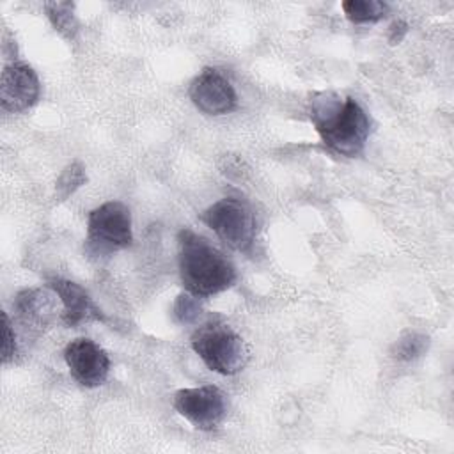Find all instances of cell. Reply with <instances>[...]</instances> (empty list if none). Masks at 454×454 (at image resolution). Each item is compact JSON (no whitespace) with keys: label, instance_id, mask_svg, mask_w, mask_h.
I'll return each instance as SVG.
<instances>
[{"label":"cell","instance_id":"cell-12","mask_svg":"<svg viewBox=\"0 0 454 454\" xmlns=\"http://www.w3.org/2000/svg\"><path fill=\"white\" fill-rule=\"evenodd\" d=\"M342 11L351 23L362 25L380 21L387 14L388 5L380 0H348L342 2Z\"/></svg>","mask_w":454,"mask_h":454},{"label":"cell","instance_id":"cell-5","mask_svg":"<svg viewBox=\"0 0 454 454\" xmlns=\"http://www.w3.org/2000/svg\"><path fill=\"white\" fill-rule=\"evenodd\" d=\"M131 241V213L126 204L110 200L90 211L87 220L89 252L105 255L129 247Z\"/></svg>","mask_w":454,"mask_h":454},{"label":"cell","instance_id":"cell-2","mask_svg":"<svg viewBox=\"0 0 454 454\" xmlns=\"http://www.w3.org/2000/svg\"><path fill=\"white\" fill-rule=\"evenodd\" d=\"M177 245L179 275L190 294L206 298L222 293L234 284L236 270L232 262L204 236L192 229H181Z\"/></svg>","mask_w":454,"mask_h":454},{"label":"cell","instance_id":"cell-11","mask_svg":"<svg viewBox=\"0 0 454 454\" xmlns=\"http://www.w3.org/2000/svg\"><path fill=\"white\" fill-rule=\"evenodd\" d=\"M57 293L48 286V289H23L14 298V309L21 323L32 330H43L57 316Z\"/></svg>","mask_w":454,"mask_h":454},{"label":"cell","instance_id":"cell-15","mask_svg":"<svg viewBox=\"0 0 454 454\" xmlns=\"http://www.w3.org/2000/svg\"><path fill=\"white\" fill-rule=\"evenodd\" d=\"M83 183H85L83 167H82L80 163H76V161L71 163V165H67V167L62 170L60 177L57 179L55 190H57L59 200H64V199H67L69 195H73Z\"/></svg>","mask_w":454,"mask_h":454},{"label":"cell","instance_id":"cell-17","mask_svg":"<svg viewBox=\"0 0 454 454\" xmlns=\"http://www.w3.org/2000/svg\"><path fill=\"white\" fill-rule=\"evenodd\" d=\"M2 319H4V344H2V362L4 364H9L14 355H16V337L12 333V326H11V321L7 317V314L4 312L2 314Z\"/></svg>","mask_w":454,"mask_h":454},{"label":"cell","instance_id":"cell-8","mask_svg":"<svg viewBox=\"0 0 454 454\" xmlns=\"http://www.w3.org/2000/svg\"><path fill=\"white\" fill-rule=\"evenodd\" d=\"M190 99L207 115H223L236 108L238 98L232 83L215 67H206L190 85Z\"/></svg>","mask_w":454,"mask_h":454},{"label":"cell","instance_id":"cell-13","mask_svg":"<svg viewBox=\"0 0 454 454\" xmlns=\"http://www.w3.org/2000/svg\"><path fill=\"white\" fill-rule=\"evenodd\" d=\"M427 346H429L427 335L410 330L394 342V346L390 348V355L399 362H411L422 356L427 351Z\"/></svg>","mask_w":454,"mask_h":454},{"label":"cell","instance_id":"cell-7","mask_svg":"<svg viewBox=\"0 0 454 454\" xmlns=\"http://www.w3.org/2000/svg\"><path fill=\"white\" fill-rule=\"evenodd\" d=\"M64 360L71 376L83 387H99L110 371V358L103 348L90 339H74L64 349Z\"/></svg>","mask_w":454,"mask_h":454},{"label":"cell","instance_id":"cell-3","mask_svg":"<svg viewBox=\"0 0 454 454\" xmlns=\"http://www.w3.org/2000/svg\"><path fill=\"white\" fill-rule=\"evenodd\" d=\"M192 348L207 369L223 376L239 372L248 360L245 340L220 319L200 325L192 335Z\"/></svg>","mask_w":454,"mask_h":454},{"label":"cell","instance_id":"cell-14","mask_svg":"<svg viewBox=\"0 0 454 454\" xmlns=\"http://www.w3.org/2000/svg\"><path fill=\"white\" fill-rule=\"evenodd\" d=\"M50 21L55 30H59L64 37L74 39L78 34V21L74 18V5L71 2H50L44 5Z\"/></svg>","mask_w":454,"mask_h":454},{"label":"cell","instance_id":"cell-9","mask_svg":"<svg viewBox=\"0 0 454 454\" xmlns=\"http://www.w3.org/2000/svg\"><path fill=\"white\" fill-rule=\"evenodd\" d=\"M41 83L35 71L23 62L4 67L0 82V103L7 112H25L39 99Z\"/></svg>","mask_w":454,"mask_h":454},{"label":"cell","instance_id":"cell-1","mask_svg":"<svg viewBox=\"0 0 454 454\" xmlns=\"http://www.w3.org/2000/svg\"><path fill=\"white\" fill-rule=\"evenodd\" d=\"M310 121L325 145L348 158L364 151L371 133V121L358 101L332 92L310 101Z\"/></svg>","mask_w":454,"mask_h":454},{"label":"cell","instance_id":"cell-18","mask_svg":"<svg viewBox=\"0 0 454 454\" xmlns=\"http://www.w3.org/2000/svg\"><path fill=\"white\" fill-rule=\"evenodd\" d=\"M406 30H408V25L406 23H403V21H397V23H394L392 25V28H390V43H399L401 39H403V35L406 34Z\"/></svg>","mask_w":454,"mask_h":454},{"label":"cell","instance_id":"cell-16","mask_svg":"<svg viewBox=\"0 0 454 454\" xmlns=\"http://www.w3.org/2000/svg\"><path fill=\"white\" fill-rule=\"evenodd\" d=\"M199 296H193L190 293H183L177 296V300L174 301V309H172V314L176 317L177 323L181 325H190V323H195L197 317L200 316V303L197 300Z\"/></svg>","mask_w":454,"mask_h":454},{"label":"cell","instance_id":"cell-10","mask_svg":"<svg viewBox=\"0 0 454 454\" xmlns=\"http://www.w3.org/2000/svg\"><path fill=\"white\" fill-rule=\"evenodd\" d=\"M48 286L57 293V298L62 303L64 310L60 314V319L66 326H78L82 323L105 319V316L94 305L87 291L76 282L55 277L48 280Z\"/></svg>","mask_w":454,"mask_h":454},{"label":"cell","instance_id":"cell-6","mask_svg":"<svg viewBox=\"0 0 454 454\" xmlns=\"http://www.w3.org/2000/svg\"><path fill=\"white\" fill-rule=\"evenodd\" d=\"M174 408L197 429L211 431L225 419L227 399L220 388L202 385L197 388L177 390L174 394Z\"/></svg>","mask_w":454,"mask_h":454},{"label":"cell","instance_id":"cell-4","mask_svg":"<svg viewBox=\"0 0 454 454\" xmlns=\"http://www.w3.org/2000/svg\"><path fill=\"white\" fill-rule=\"evenodd\" d=\"M200 220L232 250L248 252L255 239V218L250 206L234 197H225L209 206Z\"/></svg>","mask_w":454,"mask_h":454}]
</instances>
